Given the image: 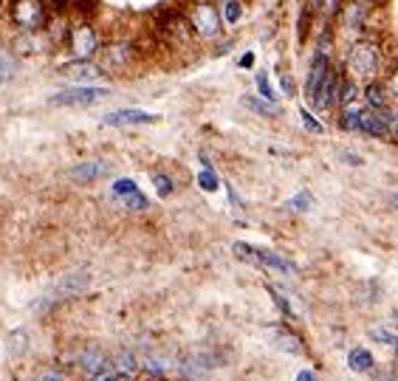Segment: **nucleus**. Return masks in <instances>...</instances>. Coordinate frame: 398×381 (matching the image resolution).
I'll list each match as a JSON object with an SVG mask.
<instances>
[{
	"mask_svg": "<svg viewBox=\"0 0 398 381\" xmlns=\"http://www.w3.org/2000/svg\"><path fill=\"white\" fill-rule=\"evenodd\" d=\"M260 268H274V271H285V274H291V271H297L291 260H285L283 254H274V251H266V249H260Z\"/></svg>",
	"mask_w": 398,
	"mask_h": 381,
	"instance_id": "19",
	"label": "nucleus"
},
{
	"mask_svg": "<svg viewBox=\"0 0 398 381\" xmlns=\"http://www.w3.org/2000/svg\"><path fill=\"white\" fill-rule=\"evenodd\" d=\"M144 373H147V376H164L167 370H164V365H161L159 359H147V362H144Z\"/></svg>",
	"mask_w": 398,
	"mask_h": 381,
	"instance_id": "34",
	"label": "nucleus"
},
{
	"mask_svg": "<svg viewBox=\"0 0 398 381\" xmlns=\"http://www.w3.org/2000/svg\"><path fill=\"white\" fill-rule=\"evenodd\" d=\"M266 334H268V342L277 351H283V353H305V345L300 342V336L291 328H285V325H268Z\"/></svg>",
	"mask_w": 398,
	"mask_h": 381,
	"instance_id": "12",
	"label": "nucleus"
},
{
	"mask_svg": "<svg viewBox=\"0 0 398 381\" xmlns=\"http://www.w3.org/2000/svg\"><path fill=\"white\" fill-rule=\"evenodd\" d=\"M311 6H314V8H319V6H325V0H311Z\"/></svg>",
	"mask_w": 398,
	"mask_h": 381,
	"instance_id": "39",
	"label": "nucleus"
},
{
	"mask_svg": "<svg viewBox=\"0 0 398 381\" xmlns=\"http://www.w3.org/2000/svg\"><path fill=\"white\" fill-rule=\"evenodd\" d=\"M243 0H226L223 3V20L229 23V25H237L240 20H243Z\"/></svg>",
	"mask_w": 398,
	"mask_h": 381,
	"instance_id": "26",
	"label": "nucleus"
},
{
	"mask_svg": "<svg viewBox=\"0 0 398 381\" xmlns=\"http://www.w3.org/2000/svg\"><path fill=\"white\" fill-rule=\"evenodd\" d=\"M232 251H234V257H237V260H243V263H249V266H257V268H260V249H257V246H249V243L237 240V243L232 246Z\"/></svg>",
	"mask_w": 398,
	"mask_h": 381,
	"instance_id": "24",
	"label": "nucleus"
},
{
	"mask_svg": "<svg viewBox=\"0 0 398 381\" xmlns=\"http://www.w3.org/2000/svg\"><path fill=\"white\" fill-rule=\"evenodd\" d=\"M150 122H156V116L147 110H139V108H122V110H110L102 116L105 127H127V125H150Z\"/></svg>",
	"mask_w": 398,
	"mask_h": 381,
	"instance_id": "10",
	"label": "nucleus"
},
{
	"mask_svg": "<svg viewBox=\"0 0 398 381\" xmlns=\"http://www.w3.org/2000/svg\"><path fill=\"white\" fill-rule=\"evenodd\" d=\"M11 76H14V62H11L8 54L0 51V82H6V79H11Z\"/></svg>",
	"mask_w": 398,
	"mask_h": 381,
	"instance_id": "32",
	"label": "nucleus"
},
{
	"mask_svg": "<svg viewBox=\"0 0 398 381\" xmlns=\"http://www.w3.org/2000/svg\"><path fill=\"white\" fill-rule=\"evenodd\" d=\"M390 203H393V206H396V209H398V192H396V195H393V198H390Z\"/></svg>",
	"mask_w": 398,
	"mask_h": 381,
	"instance_id": "40",
	"label": "nucleus"
},
{
	"mask_svg": "<svg viewBox=\"0 0 398 381\" xmlns=\"http://www.w3.org/2000/svg\"><path fill=\"white\" fill-rule=\"evenodd\" d=\"M365 102L370 105V108H385V105H390V96H387V88H385V82L382 79H368V85H365Z\"/></svg>",
	"mask_w": 398,
	"mask_h": 381,
	"instance_id": "17",
	"label": "nucleus"
},
{
	"mask_svg": "<svg viewBox=\"0 0 398 381\" xmlns=\"http://www.w3.org/2000/svg\"><path fill=\"white\" fill-rule=\"evenodd\" d=\"M362 110H365V108H359V105H353V102L342 105V110H339V127H342L345 133H359V127H362Z\"/></svg>",
	"mask_w": 398,
	"mask_h": 381,
	"instance_id": "16",
	"label": "nucleus"
},
{
	"mask_svg": "<svg viewBox=\"0 0 398 381\" xmlns=\"http://www.w3.org/2000/svg\"><path fill=\"white\" fill-rule=\"evenodd\" d=\"M385 88H387L390 102H398V65L390 68V74H387V79H385Z\"/></svg>",
	"mask_w": 398,
	"mask_h": 381,
	"instance_id": "31",
	"label": "nucleus"
},
{
	"mask_svg": "<svg viewBox=\"0 0 398 381\" xmlns=\"http://www.w3.org/2000/svg\"><path fill=\"white\" fill-rule=\"evenodd\" d=\"M14 51H17L20 57L42 54V51H48V40L40 34V28H34V31H25V28H23V34L14 40Z\"/></svg>",
	"mask_w": 398,
	"mask_h": 381,
	"instance_id": "13",
	"label": "nucleus"
},
{
	"mask_svg": "<svg viewBox=\"0 0 398 381\" xmlns=\"http://www.w3.org/2000/svg\"><path fill=\"white\" fill-rule=\"evenodd\" d=\"M113 370H116V379H133L139 373V362L133 359V353H122L119 359H113Z\"/></svg>",
	"mask_w": 398,
	"mask_h": 381,
	"instance_id": "23",
	"label": "nucleus"
},
{
	"mask_svg": "<svg viewBox=\"0 0 398 381\" xmlns=\"http://www.w3.org/2000/svg\"><path fill=\"white\" fill-rule=\"evenodd\" d=\"M268 294H271V300L277 302V308L283 311V317H285V319H297V317H300V314L294 311V305H291V302L285 300V294H283V291H280L277 285H268Z\"/></svg>",
	"mask_w": 398,
	"mask_h": 381,
	"instance_id": "25",
	"label": "nucleus"
},
{
	"mask_svg": "<svg viewBox=\"0 0 398 381\" xmlns=\"http://www.w3.org/2000/svg\"><path fill=\"white\" fill-rule=\"evenodd\" d=\"M370 339L385 345V348H396L398 345V328H390V325H373L370 328Z\"/></svg>",
	"mask_w": 398,
	"mask_h": 381,
	"instance_id": "22",
	"label": "nucleus"
},
{
	"mask_svg": "<svg viewBox=\"0 0 398 381\" xmlns=\"http://www.w3.org/2000/svg\"><path fill=\"white\" fill-rule=\"evenodd\" d=\"M133 62V45L119 40V42H108L102 48V57H99V68L105 74H122L127 65Z\"/></svg>",
	"mask_w": 398,
	"mask_h": 381,
	"instance_id": "6",
	"label": "nucleus"
},
{
	"mask_svg": "<svg viewBox=\"0 0 398 381\" xmlns=\"http://www.w3.org/2000/svg\"><path fill=\"white\" fill-rule=\"evenodd\" d=\"M251 62H254V54L249 51V54H243V59H240V68H251Z\"/></svg>",
	"mask_w": 398,
	"mask_h": 381,
	"instance_id": "36",
	"label": "nucleus"
},
{
	"mask_svg": "<svg viewBox=\"0 0 398 381\" xmlns=\"http://www.w3.org/2000/svg\"><path fill=\"white\" fill-rule=\"evenodd\" d=\"M76 365H79V370H82L85 376H91V379H116V370H113L110 359H105V356L96 353V351H82V353L76 356Z\"/></svg>",
	"mask_w": 398,
	"mask_h": 381,
	"instance_id": "8",
	"label": "nucleus"
},
{
	"mask_svg": "<svg viewBox=\"0 0 398 381\" xmlns=\"http://www.w3.org/2000/svg\"><path fill=\"white\" fill-rule=\"evenodd\" d=\"M280 91H283L285 96H294V82H291V76L283 74V71H280Z\"/></svg>",
	"mask_w": 398,
	"mask_h": 381,
	"instance_id": "35",
	"label": "nucleus"
},
{
	"mask_svg": "<svg viewBox=\"0 0 398 381\" xmlns=\"http://www.w3.org/2000/svg\"><path fill=\"white\" fill-rule=\"evenodd\" d=\"M108 173H110V164H105V161H82L71 170V178L79 181V184H88V181H96Z\"/></svg>",
	"mask_w": 398,
	"mask_h": 381,
	"instance_id": "15",
	"label": "nucleus"
},
{
	"mask_svg": "<svg viewBox=\"0 0 398 381\" xmlns=\"http://www.w3.org/2000/svg\"><path fill=\"white\" fill-rule=\"evenodd\" d=\"M345 161H351V164H362V159H356L353 153H345Z\"/></svg>",
	"mask_w": 398,
	"mask_h": 381,
	"instance_id": "37",
	"label": "nucleus"
},
{
	"mask_svg": "<svg viewBox=\"0 0 398 381\" xmlns=\"http://www.w3.org/2000/svg\"><path fill=\"white\" fill-rule=\"evenodd\" d=\"M8 20L23 31H34L45 25V6L42 0H11L8 3Z\"/></svg>",
	"mask_w": 398,
	"mask_h": 381,
	"instance_id": "4",
	"label": "nucleus"
},
{
	"mask_svg": "<svg viewBox=\"0 0 398 381\" xmlns=\"http://www.w3.org/2000/svg\"><path fill=\"white\" fill-rule=\"evenodd\" d=\"M113 195L119 198V203H122L125 209H133V212H144V209L150 206V200L139 192L136 181H130V178H119V181L113 184Z\"/></svg>",
	"mask_w": 398,
	"mask_h": 381,
	"instance_id": "11",
	"label": "nucleus"
},
{
	"mask_svg": "<svg viewBox=\"0 0 398 381\" xmlns=\"http://www.w3.org/2000/svg\"><path fill=\"white\" fill-rule=\"evenodd\" d=\"M297 379H300V381H311V379H314V373H311V370H302Z\"/></svg>",
	"mask_w": 398,
	"mask_h": 381,
	"instance_id": "38",
	"label": "nucleus"
},
{
	"mask_svg": "<svg viewBox=\"0 0 398 381\" xmlns=\"http://www.w3.org/2000/svg\"><path fill=\"white\" fill-rule=\"evenodd\" d=\"M348 368H351L353 373H370V370L376 368V359H373V353H370L368 348H353V351L348 353Z\"/></svg>",
	"mask_w": 398,
	"mask_h": 381,
	"instance_id": "18",
	"label": "nucleus"
},
{
	"mask_svg": "<svg viewBox=\"0 0 398 381\" xmlns=\"http://www.w3.org/2000/svg\"><path fill=\"white\" fill-rule=\"evenodd\" d=\"M68 48L76 59H91L96 51H99V34L93 25L88 23H79L71 28V37H68Z\"/></svg>",
	"mask_w": 398,
	"mask_h": 381,
	"instance_id": "5",
	"label": "nucleus"
},
{
	"mask_svg": "<svg viewBox=\"0 0 398 381\" xmlns=\"http://www.w3.org/2000/svg\"><path fill=\"white\" fill-rule=\"evenodd\" d=\"M314 206V195L311 192H297L291 200H288V209H297V212H308Z\"/></svg>",
	"mask_w": 398,
	"mask_h": 381,
	"instance_id": "28",
	"label": "nucleus"
},
{
	"mask_svg": "<svg viewBox=\"0 0 398 381\" xmlns=\"http://www.w3.org/2000/svg\"><path fill=\"white\" fill-rule=\"evenodd\" d=\"M108 96H110L108 88H91V85L79 82L76 88H65V91L48 96V108H88V105H96Z\"/></svg>",
	"mask_w": 398,
	"mask_h": 381,
	"instance_id": "3",
	"label": "nucleus"
},
{
	"mask_svg": "<svg viewBox=\"0 0 398 381\" xmlns=\"http://www.w3.org/2000/svg\"><path fill=\"white\" fill-rule=\"evenodd\" d=\"M257 91H260L263 99H271V102H274V93H271V88H268V74H266V71L257 74Z\"/></svg>",
	"mask_w": 398,
	"mask_h": 381,
	"instance_id": "33",
	"label": "nucleus"
},
{
	"mask_svg": "<svg viewBox=\"0 0 398 381\" xmlns=\"http://www.w3.org/2000/svg\"><path fill=\"white\" fill-rule=\"evenodd\" d=\"M300 122L305 125V130H308V133H314V136H322V125L314 119V113H311V110L300 108Z\"/></svg>",
	"mask_w": 398,
	"mask_h": 381,
	"instance_id": "29",
	"label": "nucleus"
},
{
	"mask_svg": "<svg viewBox=\"0 0 398 381\" xmlns=\"http://www.w3.org/2000/svg\"><path fill=\"white\" fill-rule=\"evenodd\" d=\"M362 136H370V139H390V127L385 122V116L373 108V110H362V127H359Z\"/></svg>",
	"mask_w": 398,
	"mask_h": 381,
	"instance_id": "14",
	"label": "nucleus"
},
{
	"mask_svg": "<svg viewBox=\"0 0 398 381\" xmlns=\"http://www.w3.org/2000/svg\"><path fill=\"white\" fill-rule=\"evenodd\" d=\"M356 93H359V88H356V79H353L351 74H339V88H336V105L342 108V105L353 102V99H356Z\"/></svg>",
	"mask_w": 398,
	"mask_h": 381,
	"instance_id": "20",
	"label": "nucleus"
},
{
	"mask_svg": "<svg viewBox=\"0 0 398 381\" xmlns=\"http://www.w3.org/2000/svg\"><path fill=\"white\" fill-rule=\"evenodd\" d=\"M184 17H187L193 34L200 37V40H215V37H220L223 23H220V11L215 8L212 0H193V6L187 8Z\"/></svg>",
	"mask_w": 398,
	"mask_h": 381,
	"instance_id": "2",
	"label": "nucleus"
},
{
	"mask_svg": "<svg viewBox=\"0 0 398 381\" xmlns=\"http://www.w3.org/2000/svg\"><path fill=\"white\" fill-rule=\"evenodd\" d=\"M382 51H379V42L373 40H356L348 51V59H345V74H351L353 79H373L379 76L382 71Z\"/></svg>",
	"mask_w": 398,
	"mask_h": 381,
	"instance_id": "1",
	"label": "nucleus"
},
{
	"mask_svg": "<svg viewBox=\"0 0 398 381\" xmlns=\"http://www.w3.org/2000/svg\"><path fill=\"white\" fill-rule=\"evenodd\" d=\"M240 102H243V108H249L251 113H260V116H268V119H274V116L280 113L277 105H274L271 99H263V96H260V99H257V96H243Z\"/></svg>",
	"mask_w": 398,
	"mask_h": 381,
	"instance_id": "21",
	"label": "nucleus"
},
{
	"mask_svg": "<svg viewBox=\"0 0 398 381\" xmlns=\"http://www.w3.org/2000/svg\"><path fill=\"white\" fill-rule=\"evenodd\" d=\"M198 187L203 192H217V187H220V178H217V173H215L212 167H206L203 173H198Z\"/></svg>",
	"mask_w": 398,
	"mask_h": 381,
	"instance_id": "27",
	"label": "nucleus"
},
{
	"mask_svg": "<svg viewBox=\"0 0 398 381\" xmlns=\"http://www.w3.org/2000/svg\"><path fill=\"white\" fill-rule=\"evenodd\" d=\"M212 3H226V0H212Z\"/></svg>",
	"mask_w": 398,
	"mask_h": 381,
	"instance_id": "41",
	"label": "nucleus"
},
{
	"mask_svg": "<svg viewBox=\"0 0 398 381\" xmlns=\"http://www.w3.org/2000/svg\"><path fill=\"white\" fill-rule=\"evenodd\" d=\"M153 184H156V190H159V198H170L173 195V181H170V176H164V173H159V176H153Z\"/></svg>",
	"mask_w": 398,
	"mask_h": 381,
	"instance_id": "30",
	"label": "nucleus"
},
{
	"mask_svg": "<svg viewBox=\"0 0 398 381\" xmlns=\"http://www.w3.org/2000/svg\"><path fill=\"white\" fill-rule=\"evenodd\" d=\"M336 88H339V71L331 65L328 74L322 76V82L317 85V91L311 93V102L319 113H328V110L336 108Z\"/></svg>",
	"mask_w": 398,
	"mask_h": 381,
	"instance_id": "7",
	"label": "nucleus"
},
{
	"mask_svg": "<svg viewBox=\"0 0 398 381\" xmlns=\"http://www.w3.org/2000/svg\"><path fill=\"white\" fill-rule=\"evenodd\" d=\"M59 76H65L71 82H96L105 76V71L93 59H74V62L59 65Z\"/></svg>",
	"mask_w": 398,
	"mask_h": 381,
	"instance_id": "9",
	"label": "nucleus"
}]
</instances>
